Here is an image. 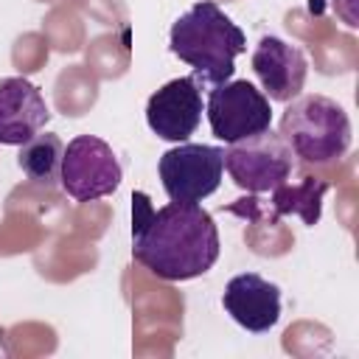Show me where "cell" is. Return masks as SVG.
<instances>
[{
    "label": "cell",
    "instance_id": "cell-4",
    "mask_svg": "<svg viewBox=\"0 0 359 359\" xmlns=\"http://www.w3.org/2000/svg\"><path fill=\"white\" fill-rule=\"evenodd\" d=\"M224 168L230 171V180L247 191V194H269L294 174V154L286 146V140L264 129L258 135H250L244 140L227 143L224 149Z\"/></svg>",
    "mask_w": 359,
    "mask_h": 359
},
{
    "label": "cell",
    "instance_id": "cell-7",
    "mask_svg": "<svg viewBox=\"0 0 359 359\" xmlns=\"http://www.w3.org/2000/svg\"><path fill=\"white\" fill-rule=\"evenodd\" d=\"M205 112L210 121V132L224 143L244 140L272 126L269 98L247 79L210 87Z\"/></svg>",
    "mask_w": 359,
    "mask_h": 359
},
{
    "label": "cell",
    "instance_id": "cell-13",
    "mask_svg": "<svg viewBox=\"0 0 359 359\" xmlns=\"http://www.w3.org/2000/svg\"><path fill=\"white\" fill-rule=\"evenodd\" d=\"M62 154H65V146L56 135L50 132H36L31 140H25L20 146V154H17V165L22 168V174L31 180V182H39V185H53L59 180V168H62Z\"/></svg>",
    "mask_w": 359,
    "mask_h": 359
},
{
    "label": "cell",
    "instance_id": "cell-11",
    "mask_svg": "<svg viewBox=\"0 0 359 359\" xmlns=\"http://www.w3.org/2000/svg\"><path fill=\"white\" fill-rule=\"evenodd\" d=\"M50 109L42 93L20 76L0 79V143L22 146L48 123Z\"/></svg>",
    "mask_w": 359,
    "mask_h": 359
},
{
    "label": "cell",
    "instance_id": "cell-3",
    "mask_svg": "<svg viewBox=\"0 0 359 359\" xmlns=\"http://www.w3.org/2000/svg\"><path fill=\"white\" fill-rule=\"evenodd\" d=\"M278 135L286 140L294 157L311 165L339 160L351 149L348 112L328 95H300L283 109Z\"/></svg>",
    "mask_w": 359,
    "mask_h": 359
},
{
    "label": "cell",
    "instance_id": "cell-12",
    "mask_svg": "<svg viewBox=\"0 0 359 359\" xmlns=\"http://www.w3.org/2000/svg\"><path fill=\"white\" fill-rule=\"evenodd\" d=\"M328 191V182L320 177H309L303 174L297 182L289 185V180L283 185H278L272 191V219L275 216H286V213H297L309 227H314L320 222L323 213V194Z\"/></svg>",
    "mask_w": 359,
    "mask_h": 359
},
{
    "label": "cell",
    "instance_id": "cell-8",
    "mask_svg": "<svg viewBox=\"0 0 359 359\" xmlns=\"http://www.w3.org/2000/svg\"><path fill=\"white\" fill-rule=\"evenodd\" d=\"M202 121V87L194 76L165 81L146 101L149 129L168 143H185Z\"/></svg>",
    "mask_w": 359,
    "mask_h": 359
},
{
    "label": "cell",
    "instance_id": "cell-2",
    "mask_svg": "<svg viewBox=\"0 0 359 359\" xmlns=\"http://www.w3.org/2000/svg\"><path fill=\"white\" fill-rule=\"evenodd\" d=\"M168 48L194 67L199 87H216L233 79L236 56L247 50V36L213 0H199L174 20Z\"/></svg>",
    "mask_w": 359,
    "mask_h": 359
},
{
    "label": "cell",
    "instance_id": "cell-10",
    "mask_svg": "<svg viewBox=\"0 0 359 359\" xmlns=\"http://www.w3.org/2000/svg\"><path fill=\"white\" fill-rule=\"evenodd\" d=\"M222 306L241 328L264 334L280 320V289L255 272H241L227 280Z\"/></svg>",
    "mask_w": 359,
    "mask_h": 359
},
{
    "label": "cell",
    "instance_id": "cell-9",
    "mask_svg": "<svg viewBox=\"0 0 359 359\" xmlns=\"http://www.w3.org/2000/svg\"><path fill=\"white\" fill-rule=\"evenodd\" d=\"M252 70L269 101H292L306 84L309 62L300 48L283 42L280 36H261L252 50Z\"/></svg>",
    "mask_w": 359,
    "mask_h": 359
},
{
    "label": "cell",
    "instance_id": "cell-1",
    "mask_svg": "<svg viewBox=\"0 0 359 359\" xmlns=\"http://www.w3.org/2000/svg\"><path fill=\"white\" fill-rule=\"evenodd\" d=\"M132 255L163 280H191L219 261V230L199 202L154 208L143 191L132 194Z\"/></svg>",
    "mask_w": 359,
    "mask_h": 359
},
{
    "label": "cell",
    "instance_id": "cell-6",
    "mask_svg": "<svg viewBox=\"0 0 359 359\" xmlns=\"http://www.w3.org/2000/svg\"><path fill=\"white\" fill-rule=\"evenodd\" d=\"M157 171L171 202H202L222 182L224 149L208 143H180L163 151Z\"/></svg>",
    "mask_w": 359,
    "mask_h": 359
},
{
    "label": "cell",
    "instance_id": "cell-5",
    "mask_svg": "<svg viewBox=\"0 0 359 359\" xmlns=\"http://www.w3.org/2000/svg\"><path fill=\"white\" fill-rule=\"evenodd\" d=\"M123 180L112 146L95 135H79L67 143L59 168V185L76 202H93L118 191Z\"/></svg>",
    "mask_w": 359,
    "mask_h": 359
}]
</instances>
